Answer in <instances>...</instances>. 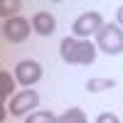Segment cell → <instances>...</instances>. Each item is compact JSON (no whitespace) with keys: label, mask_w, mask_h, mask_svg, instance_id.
Returning <instances> with one entry per match:
<instances>
[{"label":"cell","mask_w":123,"mask_h":123,"mask_svg":"<svg viewBox=\"0 0 123 123\" xmlns=\"http://www.w3.org/2000/svg\"><path fill=\"white\" fill-rule=\"evenodd\" d=\"M96 47L101 52H106L108 57H116L123 52V27L108 22L101 27V32L96 35Z\"/></svg>","instance_id":"1"},{"label":"cell","mask_w":123,"mask_h":123,"mask_svg":"<svg viewBox=\"0 0 123 123\" xmlns=\"http://www.w3.org/2000/svg\"><path fill=\"white\" fill-rule=\"evenodd\" d=\"M104 17H101V12H96V10H91V12H84L79 15L74 20V25H71V37L76 39H89L91 35H98L101 27H104Z\"/></svg>","instance_id":"2"},{"label":"cell","mask_w":123,"mask_h":123,"mask_svg":"<svg viewBox=\"0 0 123 123\" xmlns=\"http://www.w3.org/2000/svg\"><path fill=\"white\" fill-rule=\"evenodd\" d=\"M39 106V94L35 89H25V91H20V94H15L12 98H10V113L12 116H27L30 111L35 113V108Z\"/></svg>","instance_id":"3"},{"label":"cell","mask_w":123,"mask_h":123,"mask_svg":"<svg viewBox=\"0 0 123 123\" xmlns=\"http://www.w3.org/2000/svg\"><path fill=\"white\" fill-rule=\"evenodd\" d=\"M30 32H35L32 30V22L25 17H12V20H5V25H3V35L7 42H12V44H20V42H25V39L30 37Z\"/></svg>","instance_id":"4"},{"label":"cell","mask_w":123,"mask_h":123,"mask_svg":"<svg viewBox=\"0 0 123 123\" xmlns=\"http://www.w3.org/2000/svg\"><path fill=\"white\" fill-rule=\"evenodd\" d=\"M15 79L20 86H35L39 79H42V67H39V62L35 59H22L20 64L15 67Z\"/></svg>","instance_id":"5"},{"label":"cell","mask_w":123,"mask_h":123,"mask_svg":"<svg viewBox=\"0 0 123 123\" xmlns=\"http://www.w3.org/2000/svg\"><path fill=\"white\" fill-rule=\"evenodd\" d=\"M32 30L37 35H42V37H49V35H54V30H57V20L52 12H47V10H39V12L32 15Z\"/></svg>","instance_id":"6"},{"label":"cell","mask_w":123,"mask_h":123,"mask_svg":"<svg viewBox=\"0 0 123 123\" xmlns=\"http://www.w3.org/2000/svg\"><path fill=\"white\" fill-rule=\"evenodd\" d=\"M96 42H91V39H79V52H76V64L81 67H89L94 64L96 59Z\"/></svg>","instance_id":"7"},{"label":"cell","mask_w":123,"mask_h":123,"mask_svg":"<svg viewBox=\"0 0 123 123\" xmlns=\"http://www.w3.org/2000/svg\"><path fill=\"white\" fill-rule=\"evenodd\" d=\"M76 52H79V39L67 35V37L59 42V54H62V59H64L67 64H76Z\"/></svg>","instance_id":"8"},{"label":"cell","mask_w":123,"mask_h":123,"mask_svg":"<svg viewBox=\"0 0 123 123\" xmlns=\"http://www.w3.org/2000/svg\"><path fill=\"white\" fill-rule=\"evenodd\" d=\"M15 91V79L10 76V71H0V98L3 101H7L10 98V94Z\"/></svg>","instance_id":"9"},{"label":"cell","mask_w":123,"mask_h":123,"mask_svg":"<svg viewBox=\"0 0 123 123\" xmlns=\"http://www.w3.org/2000/svg\"><path fill=\"white\" fill-rule=\"evenodd\" d=\"M54 123H86V113L81 108H69L62 116H57Z\"/></svg>","instance_id":"10"},{"label":"cell","mask_w":123,"mask_h":123,"mask_svg":"<svg viewBox=\"0 0 123 123\" xmlns=\"http://www.w3.org/2000/svg\"><path fill=\"white\" fill-rule=\"evenodd\" d=\"M113 86H116L113 79H89V81H86V91H89V94L106 91V89H113Z\"/></svg>","instance_id":"11"},{"label":"cell","mask_w":123,"mask_h":123,"mask_svg":"<svg viewBox=\"0 0 123 123\" xmlns=\"http://www.w3.org/2000/svg\"><path fill=\"white\" fill-rule=\"evenodd\" d=\"M20 7H22L20 0H3V3H0V15H3L5 20H12V17H17Z\"/></svg>","instance_id":"12"},{"label":"cell","mask_w":123,"mask_h":123,"mask_svg":"<svg viewBox=\"0 0 123 123\" xmlns=\"http://www.w3.org/2000/svg\"><path fill=\"white\" fill-rule=\"evenodd\" d=\"M57 116L52 113V111H35V113H30L25 123H54Z\"/></svg>","instance_id":"13"},{"label":"cell","mask_w":123,"mask_h":123,"mask_svg":"<svg viewBox=\"0 0 123 123\" xmlns=\"http://www.w3.org/2000/svg\"><path fill=\"white\" fill-rule=\"evenodd\" d=\"M96 123H121V121L116 113H101V116H96Z\"/></svg>","instance_id":"14"},{"label":"cell","mask_w":123,"mask_h":123,"mask_svg":"<svg viewBox=\"0 0 123 123\" xmlns=\"http://www.w3.org/2000/svg\"><path fill=\"white\" fill-rule=\"evenodd\" d=\"M116 20H118V27H123V5L118 7V12H116Z\"/></svg>","instance_id":"15"}]
</instances>
